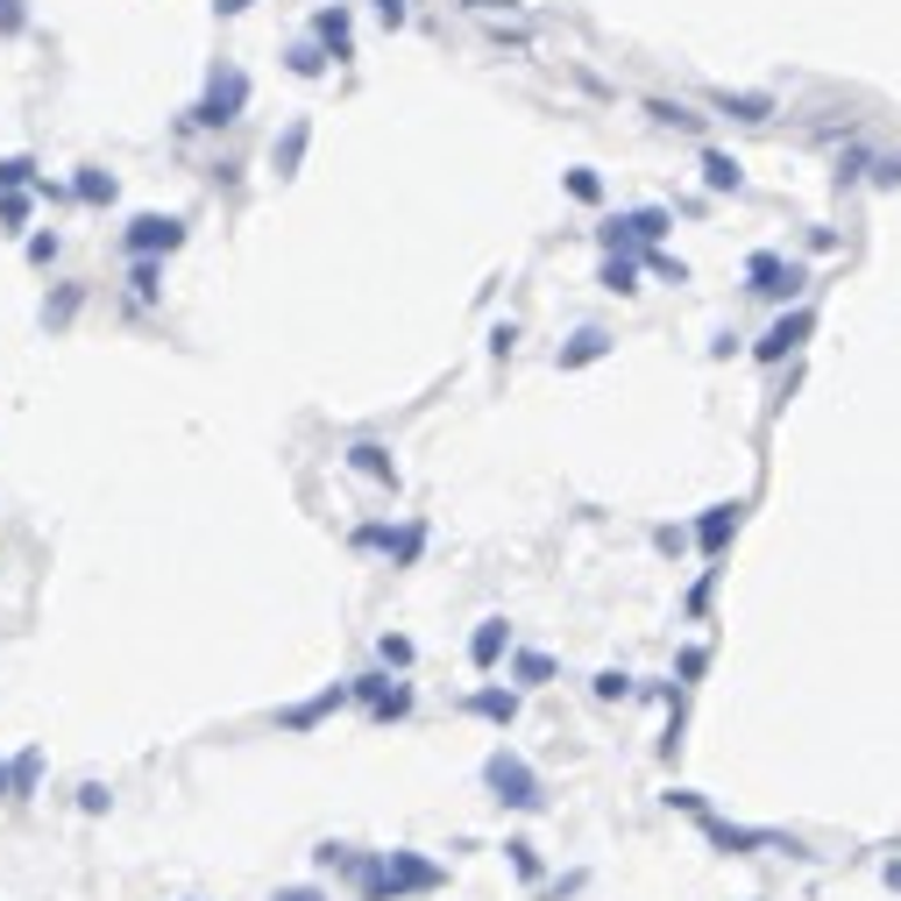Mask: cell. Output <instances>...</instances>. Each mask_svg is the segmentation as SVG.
Here are the masks:
<instances>
[{"label": "cell", "instance_id": "obj_1", "mask_svg": "<svg viewBox=\"0 0 901 901\" xmlns=\"http://www.w3.org/2000/svg\"><path fill=\"white\" fill-rule=\"evenodd\" d=\"M483 789H490L497 810H519V816L547 810V781L532 774V760H526V753H511V745H497V753L483 760Z\"/></svg>", "mask_w": 901, "mask_h": 901}, {"label": "cell", "instance_id": "obj_2", "mask_svg": "<svg viewBox=\"0 0 901 901\" xmlns=\"http://www.w3.org/2000/svg\"><path fill=\"white\" fill-rule=\"evenodd\" d=\"M745 292L766 298V305H802V292H810V263L781 256V248H753V256H745Z\"/></svg>", "mask_w": 901, "mask_h": 901}, {"label": "cell", "instance_id": "obj_3", "mask_svg": "<svg viewBox=\"0 0 901 901\" xmlns=\"http://www.w3.org/2000/svg\"><path fill=\"white\" fill-rule=\"evenodd\" d=\"M703 823V838L724 852V859H753V852H789V859H816L802 838H789V831H760V823H724L717 810L711 816H696Z\"/></svg>", "mask_w": 901, "mask_h": 901}, {"label": "cell", "instance_id": "obj_4", "mask_svg": "<svg viewBox=\"0 0 901 901\" xmlns=\"http://www.w3.org/2000/svg\"><path fill=\"white\" fill-rule=\"evenodd\" d=\"M448 888V866L412 845H391L383 852V901H419V894H440Z\"/></svg>", "mask_w": 901, "mask_h": 901}, {"label": "cell", "instance_id": "obj_5", "mask_svg": "<svg viewBox=\"0 0 901 901\" xmlns=\"http://www.w3.org/2000/svg\"><path fill=\"white\" fill-rule=\"evenodd\" d=\"M745 497H717V505H703L696 519H688V532H696V554H703V568H717L724 554H732V540H738V526H745Z\"/></svg>", "mask_w": 901, "mask_h": 901}, {"label": "cell", "instance_id": "obj_6", "mask_svg": "<svg viewBox=\"0 0 901 901\" xmlns=\"http://www.w3.org/2000/svg\"><path fill=\"white\" fill-rule=\"evenodd\" d=\"M810 334H816V305H781L774 327L753 341V362H760V370H781L789 355H802V341H810Z\"/></svg>", "mask_w": 901, "mask_h": 901}, {"label": "cell", "instance_id": "obj_7", "mask_svg": "<svg viewBox=\"0 0 901 901\" xmlns=\"http://www.w3.org/2000/svg\"><path fill=\"white\" fill-rule=\"evenodd\" d=\"M242 107H248V71L242 65H214L206 100L192 107V121H199V128H227V121H242Z\"/></svg>", "mask_w": 901, "mask_h": 901}, {"label": "cell", "instance_id": "obj_8", "mask_svg": "<svg viewBox=\"0 0 901 901\" xmlns=\"http://www.w3.org/2000/svg\"><path fill=\"white\" fill-rule=\"evenodd\" d=\"M121 248L128 256H170V248H185V221L178 214H136L121 227Z\"/></svg>", "mask_w": 901, "mask_h": 901}, {"label": "cell", "instance_id": "obj_9", "mask_svg": "<svg viewBox=\"0 0 901 901\" xmlns=\"http://www.w3.org/2000/svg\"><path fill=\"white\" fill-rule=\"evenodd\" d=\"M497 660H511V618H476V631H469V667H476V675H490Z\"/></svg>", "mask_w": 901, "mask_h": 901}, {"label": "cell", "instance_id": "obj_10", "mask_svg": "<svg viewBox=\"0 0 901 901\" xmlns=\"http://www.w3.org/2000/svg\"><path fill=\"white\" fill-rule=\"evenodd\" d=\"M341 462H349L355 476H370L376 490H398V462H391V448H383V440H355Z\"/></svg>", "mask_w": 901, "mask_h": 901}, {"label": "cell", "instance_id": "obj_11", "mask_svg": "<svg viewBox=\"0 0 901 901\" xmlns=\"http://www.w3.org/2000/svg\"><path fill=\"white\" fill-rule=\"evenodd\" d=\"M696 170H703V192H717V199H724V192H732V199L745 192V164L732 157V149H703Z\"/></svg>", "mask_w": 901, "mask_h": 901}, {"label": "cell", "instance_id": "obj_12", "mask_svg": "<svg viewBox=\"0 0 901 901\" xmlns=\"http://www.w3.org/2000/svg\"><path fill=\"white\" fill-rule=\"evenodd\" d=\"M305 143H313V121H305V114H298V121H284V136L271 143V170H277V178H298Z\"/></svg>", "mask_w": 901, "mask_h": 901}, {"label": "cell", "instance_id": "obj_13", "mask_svg": "<svg viewBox=\"0 0 901 901\" xmlns=\"http://www.w3.org/2000/svg\"><path fill=\"white\" fill-rule=\"evenodd\" d=\"M349 696H355V688H349V682H334V688H320L313 703H298V711H284L277 724H284V732H313V724H320V717H334V711H341Z\"/></svg>", "mask_w": 901, "mask_h": 901}, {"label": "cell", "instance_id": "obj_14", "mask_svg": "<svg viewBox=\"0 0 901 901\" xmlns=\"http://www.w3.org/2000/svg\"><path fill=\"white\" fill-rule=\"evenodd\" d=\"M469 717H483V724H519V688H469Z\"/></svg>", "mask_w": 901, "mask_h": 901}, {"label": "cell", "instance_id": "obj_15", "mask_svg": "<svg viewBox=\"0 0 901 901\" xmlns=\"http://www.w3.org/2000/svg\"><path fill=\"white\" fill-rule=\"evenodd\" d=\"M610 349H618V341H610L604 327H582V334H575L561 355H554V370H589V362H604Z\"/></svg>", "mask_w": 901, "mask_h": 901}, {"label": "cell", "instance_id": "obj_16", "mask_svg": "<svg viewBox=\"0 0 901 901\" xmlns=\"http://www.w3.org/2000/svg\"><path fill=\"white\" fill-rule=\"evenodd\" d=\"M114 192H121V185H114V170H100V164L71 170V199H79V206H114Z\"/></svg>", "mask_w": 901, "mask_h": 901}, {"label": "cell", "instance_id": "obj_17", "mask_svg": "<svg viewBox=\"0 0 901 901\" xmlns=\"http://www.w3.org/2000/svg\"><path fill=\"white\" fill-rule=\"evenodd\" d=\"M349 8H320L313 14V43H327V57H355V43H349Z\"/></svg>", "mask_w": 901, "mask_h": 901}, {"label": "cell", "instance_id": "obj_18", "mask_svg": "<svg viewBox=\"0 0 901 901\" xmlns=\"http://www.w3.org/2000/svg\"><path fill=\"white\" fill-rule=\"evenodd\" d=\"M639 271H646L639 256H604L597 263V284H604L610 298H631V292H639Z\"/></svg>", "mask_w": 901, "mask_h": 901}, {"label": "cell", "instance_id": "obj_19", "mask_svg": "<svg viewBox=\"0 0 901 901\" xmlns=\"http://www.w3.org/2000/svg\"><path fill=\"white\" fill-rule=\"evenodd\" d=\"M711 107L732 114V121H766V114H774V100H766V92H732V86H717Z\"/></svg>", "mask_w": 901, "mask_h": 901}, {"label": "cell", "instance_id": "obj_20", "mask_svg": "<svg viewBox=\"0 0 901 901\" xmlns=\"http://www.w3.org/2000/svg\"><path fill=\"white\" fill-rule=\"evenodd\" d=\"M505 675L519 682V688H540V682H554V654H532V646H511Z\"/></svg>", "mask_w": 901, "mask_h": 901}, {"label": "cell", "instance_id": "obj_21", "mask_svg": "<svg viewBox=\"0 0 901 901\" xmlns=\"http://www.w3.org/2000/svg\"><path fill=\"white\" fill-rule=\"evenodd\" d=\"M8 781H14V795H8V802H29V795H36V781H43V745H22V753L8 760Z\"/></svg>", "mask_w": 901, "mask_h": 901}, {"label": "cell", "instance_id": "obj_22", "mask_svg": "<svg viewBox=\"0 0 901 901\" xmlns=\"http://www.w3.org/2000/svg\"><path fill=\"white\" fill-rule=\"evenodd\" d=\"M128 292H136V305H157L164 298V256H136V263H128Z\"/></svg>", "mask_w": 901, "mask_h": 901}, {"label": "cell", "instance_id": "obj_23", "mask_svg": "<svg viewBox=\"0 0 901 901\" xmlns=\"http://www.w3.org/2000/svg\"><path fill=\"white\" fill-rule=\"evenodd\" d=\"M419 554H427V519H405L391 532V568H419Z\"/></svg>", "mask_w": 901, "mask_h": 901}, {"label": "cell", "instance_id": "obj_24", "mask_svg": "<svg viewBox=\"0 0 901 901\" xmlns=\"http://www.w3.org/2000/svg\"><path fill=\"white\" fill-rule=\"evenodd\" d=\"M667 227H675V214H667V206H631V235H639V248H660Z\"/></svg>", "mask_w": 901, "mask_h": 901}, {"label": "cell", "instance_id": "obj_25", "mask_svg": "<svg viewBox=\"0 0 901 901\" xmlns=\"http://www.w3.org/2000/svg\"><path fill=\"white\" fill-rule=\"evenodd\" d=\"M589 696H597V703H631V696H639V682H631L625 667H604V675H589Z\"/></svg>", "mask_w": 901, "mask_h": 901}, {"label": "cell", "instance_id": "obj_26", "mask_svg": "<svg viewBox=\"0 0 901 901\" xmlns=\"http://www.w3.org/2000/svg\"><path fill=\"white\" fill-rule=\"evenodd\" d=\"M561 192H568V199H582V206H597L604 199V178L589 164H575V170H561Z\"/></svg>", "mask_w": 901, "mask_h": 901}, {"label": "cell", "instance_id": "obj_27", "mask_svg": "<svg viewBox=\"0 0 901 901\" xmlns=\"http://www.w3.org/2000/svg\"><path fill=\"white\" fill-rule=\"evenodd\" d=\"M703 675H711V646H682L675 654V688H696Z\"/></svg>", "mask_w": 901, "mask_h": 901}, {"label": "cell", "instance_id": "obj_28", "mask_svg": "<svg viewBox=\"0 0 901 901\" xmlns=\"http://www.w3.org/2000/svg\"><path fill=\"white\" fill-rule=\"evenodd\" d=\"M505 859H511V873L519 880H540L547 866H540V845H532V838H505Z\"/></svg>", "mask_w": 901, "mask_h": 901}, {"label": "cell", "instance_id": "obj_29", "mask_svg": "<svg viewBox=\"0 0 901 901\" xmlns=\"http://www.w3.org/2000/svg\"><path fill=\"white\" fill-rule=\"evenodd\" d=\"M376 660H383V667H398V675H405V667L419 660V646L405 639V631H383V639H376Z\"/></svg>", "mask_w": 901, "mask_h": 901}, {"label": "cell", "instance_id": "obj_30", "mask_svg": "<svg viewBox=\"0 0 901 901\" xmlns=\"http://www.w3.org/2000/svg\"><path fill=\"white\" fill-rule=\"evenodd\" d=\"M79 298H86V284H65L50 305H43V327L57 334V327H71V313H79Z\"/></svg>", "mask_w": 901, "mask_h": 901}, {"label": "cell", "instance_id": "obj_31", "mask_svg": "<svg viewBox=\"0 0 901 901\" xmlns=\"http://www.w3.org/2000/svg\"><path fill=\"white\" fill-rule=\"evenodd\" d=\"M391 532H398L391 519H370V526L349 532V547H355V554H391Z\"/></svg>", "mask_w": 901, "mask_h": 901}, {"label": "cell", "instance_id": "obj_32", "mask_svg": "<svg viewBox=\"0 0 901 901\" xmlns=\"http://www.w3.org/2000/svg\"><path fill=\"white\" fill-rule=\"evenodd\" d=\"M284 65H292L298 79H320V71H327V43H292V50H284Z\"/></svg>", "mask_w": 901, "mask_h": 901}, {"label": "cell", "instance_id": "obj_33", "mask_svg": "<svg viewBox=\"0 0 901 901\" xmlns=\"http://www.w3.org/2000/svg\"><path fill=\"white\" fill-rule=\"evenodd\" d=\"M646 114H654L660 128H688V136H696V128H703V114H688L682 100H646Z\"/></svg>", "mask_w": 901, "mask_h": 901}, {"label": "cell", "instance_id": "obj_34", "mask_svg": "<svg viewBox=\"0 0 901 901\" xmlns=\"http://www.w3.org/2000/svg\"><path fill=\"white\" fill-rule=\"evenodd\" d=\"M859 178H873V149L866 143H852L845 157H838V185H859Z\"/></svg>", "mask_w": 901, "mask_h": 901}, {"label": "cell", "instance_id": "obj_35", "mask_svg": "<svg viewBox=\"0 0 901 901\" xmlns=\"http://www.w3.org/2000/svg\"><path fill=\"white\" fill-rule=\"evenodd\" d=\"M29 227V192H0V235H22Z\"/></svg>", "mask_w": 901, "mask_h": 901}, {"label": "cell", "instance_id": "obj_36", "mask_svg": "<svg viewBox=\"0 0 901 901\" xmlns=\"http://www.w3.org/2000/svg\"><path fill=\"white\" fill-rule=\"evenodd\" d=\"M639 263H646L654 277H667V284H688V263H682V256H667V248H639Z\"/></svg>", "mask_w": 901, "mask_h": 901}, {"label": "cell", "instance_id": "obj_37", "mask_svg": "<svg viewBox=\"0 0 901 901\" xmlns=\"http://www.w3.org/2000/svg\"><path fill=\"white\" fill-rule=\"evenodd\" d=\"M370 717H376V724H398V717H412V682H398V688H391V696L376 703Z\"/></svg>", "mask_w": 901, "mask_h": 901}, {"label": "cell", "instance_id": "obj_38", "mask_svg": "<svg viewBox=\"0 0 901 901\" xmlns=\"http://www.w3.org/2000/svg\"><path fill=\"white\" fill-rule=\"evenodd\" d=\"M349 688H355V696H362V703H370V711H376V703H383V696H391V688H398V682H391V675H383V667H370V675H355Z\"/></svg>", "mask_w": 901, "mask_h": 901}, {"label": "cell", "instance_id": "obj_39", "mask_svg": "<svg viewBox=\"0 0 901 901\" xmlns=\"http://www.w3.org/2000/svg\"><path fill=\"white\" fill-rule=\"evenodd\" d=\"M313 866L320 873H349L355 866V845H334V838H327V845H313Z\"/></svg>", "mask_w": 901, "mask_h": 901}, {"label": "cell", "instance_id": "obj_40", "mask_svg": "<svg viewBox=\"0 0 901 901\" xmlns=\"http://www.w3.org/2000/svg\"><path fill=\"white\" fill-rule=\"evenodd\" d=\"M22 185H36V164L29 157H0V192H22Z\"/></svg>", "mask_w": 901, "mask_h": 901}, {"label": "cell", "instance_id": "obj_41", "mask_svg": "<svg viewBox=\"0 0 901 901\" xmlns=\"http://www.w3.org/2000/svg\"><path fill=\"white\" fill-rule=\"evenodd\" d=\"M660 802H667V810H682V816H711V802H703V789H667Z\"/></svg>", "mask_w": 901, "mask_h": 901}, {"label": "cell", "instance_id": "obj_42", "mask_svg": "<svg viewBox=\"0 0 901 901\" xmlns=\"http://www.w3.org/2000/svg\"><path fill=\"white\" fill-rule=\"evenodd\" d=\"M57 248H65V242H57V227H43V235H29V263H36V271H50Z\"/></svg>", "mask_w": 901, "mask_h": 901}, {"label": "cell", "instance_id": "obj_43", "mask_svg": "<svg viewBox=\"0 0 901 901\" xmlns=\"http://www.w3.org/2000/svg\"><path fill=\"white\" fill-rule=\"evenodd\" d=\"M79 810H86V816H107V810H114V789H107V781H86V789H79Z\"/></svg>", "mask_w": 901, "mask_h": 901}, {"label": "cell", "instance_id": "obj_44", "mask_svg": "<svg viewBox=\"0 0 901 901\" xmlns=\"http://www.w3.org/2000/svg\"><path fill=\"white\" fill-rule=\"evenodd\" d=\"M711 589H717V568H703V575H696V589H688V604H682L688 618H703V610H711Z\"/></svg>", "mask_w": 901, "mask_h": 901}, {"label": "cell", "instance_id": "obj_45", "mask_svg": "<svg viewBox=\"0 0 901 901\" xmlns=\"http://www.w3.org/2000/svg\"><path fill=\"white\" fill-rule=\"evenodd\" d=\"M654 547L660 554H682V547H696V532H688V526H654Z\"/></svg>", "mask_w": 901, "mask_h": 901}, {"label": "cell", "instance_id": "obj_46", "mask_svg": "<svg viewBox=\"0 0 901 901\" xmlns=\"http://www.w3.org/2000/svg\"><path fill=\"white\" fill-rule=\"evenodd\" d=\"M29 29V8L22 0H0V36H22Z\"/></svg>", "mask_w": 901, "mask_h": 901}, {"label": "cell", "instance_id": "obj_47", "mask_svg": "<svg viewBox=\"0 0 901 901\" xmlns=\"http://www.w3.org/2000/svg\"><path fill=\"white\" fill-rule=\"evenodd\" d=\"M901 185V157H873V192H894Z\"/></svg>", "mask_w": 901, "mask_h": 901}, {"label": "cell", "instance_id": "obj_48", "mask_svg": "<svg viewBox=\"0 0 901 901\" xmlns=\"http://www.w3.org/2000/svg\"><path fill=\"white\" fill-rule=\"evenodd\" d=\"M511 349H519V327H511V320H497V327H490V355H511Z\"/></svg>", "mask_w": 901, "mask_h": 901}, {"label": "cell", "instance_id": "obj_49", "mask_svg": "<svg viewBox=\"0 0 901 901\" xmlns=\"http://www.w3.org/2000/svg\"><path fill=\"white\" fill-rule=\"evenodd\" d=\"M370 8H376V22H383V29L405 22V0H370Z\"/></svg>", "mask_w": 901, "mask_h": 901}, {"label": "cell", "instance_id": "obj_50", "mask_svg": "<svg viewBox=\"0 0 901 901\" xmlns=\"http://www.w3.org/2000/svg\"><path fill=\"white\" fill-rule=\"evenodd\" d=\"M469 14H519V0H462Z\"/></svg>", "mask_w": 901, "mask_h": 901}, {"label": "cell", "instance_id": "obj_51", "mask_svg": "<svg viewBox=\"0 0 901 901\" xmlns=\"http://www.w3.org/2000/svg\"><path fill=\"white\" fill-rule=\"evenodd\" d=\"M271 901H327V894H320V888H277Z\"/></svg>", "mask_w": 901, "mask_h": 901}, {"label": "cell", "instance_id": "obj_52", "mask_svg": "<svg viewBox=\"0 0 901 901\" xmlns=\"http://www.w3.org/2000/svg\"><path fill=\"white\" fill-rule=\"evenodd\" d=\"M880 880H888V888L901 894V859H888V866H880Z\"/></svg>", "mask_w": 901, "mask_h": 901}, {"label": "cell", "instance_id": "obj_53", "mask_svg": "<svg viewBox=\"0 0 901 901\" xmlns=\"http://www.w3.org/2000/svg\"><path fill=\"white\" fill-rule=\"evenodd\" d=\"M214 8H221V14H242V8H256V0H214Z\"/></svg>", "mask_w": 901, "mask_h": 901}, {"label": "cell", "instance_id": "obj_54", "mask_svg": "<svg viewBox=\"0 0 901 901\" xmlns=\"http://www.w3.org/2000/svg\"><path fill=\"white\" fill-rule=\"evenodd\" d=\"M14 795V781H8V760H0V802H8Z\"/></svg>", "mask_w": 901, "mask_h": 901}]
</instances>
